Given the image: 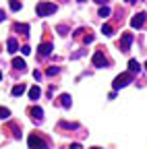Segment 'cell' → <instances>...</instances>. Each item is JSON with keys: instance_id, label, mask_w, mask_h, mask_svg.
<instances>
[{"instance_id": "6da1fadb", "label": "cell", "mask_w": 147, "mask_h": 149, "mask_svg": "<svg viewBox=\"0 0 147 149\" xmlns=\"http://www.w3.org/2000/svg\"><path fill=\"white\" fill-rule=\"evenodd\" d=\"M58 10L56 4H52V2H38V6H35V13H38V17H50Z\"/></svg>"}, {"instance_id": "7a4b0ae2", "label": "cell", "mask_w": 147, "mask_h": 149, "mask_svg": "<svg viewBox=\"0 0 147 149\" xmlns=\"http://www.w3.org/2000/svg\"><path fill=\"white\" fill-rule=\"evenodd\" d=\"M133 81V74L131 72H122V74H118V77L114 79V91H118V89H122V87H126L128 83H131Z\"/></svg>"}, {"instance_id": "3957f363", "label": "cell", "mask_w": 147, "mask_h": 149, "mask_svg": "<svg viewBox=\"0 0 147 149\" xmlns=\"http://www.w3.org/2000/svg\"><path fill=\"white\" fill-rule=\"evenodd\" d=\"M27 145H29L31 149H48V143H46L42 137H38V135H31V137L27 139Z\"/></svg>"}, {"instance_id": "277c9868", "label": "cell", "mask_w": 147, "mask_h": 149, "mask_svg": "<svg viewBox=\"0 0 147 149\" xmlns=\"http://www.w3.org/2000/svg\"><path fill=\"white\" fill-rule=\"evenodd\" d=\"M131 44H133V33H124L120 37V42H118L120 52H128V50H131Z\"/></svg>"}, {"instance_id": "5b68a950", "label": "cell", "mask_w": 147, "mask_h": 149, "mask_svg": "<svg viewBox=\"0 0 147 149\" xmlns=\"http://www.w3.org/2000/svg\"><path fill=\"white\" fill-rule=\"evenodd\" d=\"M91 62H93V66H98V68H106L108 66V58L104 56V52H95L93 58H91Z\"/></svg>"}, {"instance_id": "8992f818", "label": "cell", "mask_w": 147, "mask_h": 149, "mask_svg": "<svg viewBox=\"0 0 147 149\" xmlns=\"http://www.w3.org/2000/svg\"><path fill=\"white\" fill-rule=\"evenodd\" d=\"M143 23H145V13H137V15L131 19V27H133V29H141Z\"/></svg>"}, {"instance_id": "52a82bcc", "label": "cell", "mask_w": 147, "mask_h": 149, "mask_svg": "<svg viewBox=\"0 0 147 149\" xmlns=\"http://www.w3.org/2000/svg\"><path fill=\"white\" fill-rule=\"evenodd\" d=\"M52 44H42L40 48H38V56H40V58H48V56L52 54Z\"/></svg>"}, {"instance_id": "ba28073f", "label": "cell", "mask_w": 147, "mask_h": 149, "mask_svg": "<svg viewBox=\"0 0 147 149\" xmlns=\"http://www.w3.org/2000/svg\"><path fill=\"white\" fill-rule=\"evenodd\" d=\"M42 97V89L38 87V85H35V87H31L29 89V100H33V102H38Z\"/></svg>"}, {"instance_id": "9c48e42d", "label": "cell", "mask_w": 147, "mask_h": 149, "mask_svg": "<svg viewBox=\"0 0 147 149\" xmlns=\"http://www.w3.org/2000/svg\"><path fill=\"white\" fill-rule=\"evenodd\" d=\"M13 66H15L17 70H21V72H25V70H27V64H25V60H23V58H13Z\"/></svg>"}, {"instance_id": "30bf717a", "label": "cell", "mask_w": 147, "mask_h": 149, "mask_svg": "<svg viewBox=\"0 0 147 149\" xmlns=\"http://www.w3.org/2000/svg\"><path fill=\"white\" fill-rule=\"evenodd\" d=\"M128 72H131V74H139L141 72V64L137 60H128Z\"/></svg>"}, {"instance_id": "8fae6325", "label": "cell", "mask_w": 147, "mask_h": 149, "mask_svg": "<svg viewBox=\"0 0 147 149\" xmlns=\"http://www.w3.org/2000/svg\"><path fill=\"white\" fill-rule=\"evenodd\" d=\"M31 118L38 120V122H42V118H44V110H42V108H31Z\"/></svg>"}, {"instance_id": "7c38bea8", "label": "cell", "mask_w": 147, "mask_h": 149, "mask_svg": "<svg viewBox=\"0 0 147 149\" xmlns=\"http://www.w3.org/2000/svg\"><path fill=\"white\" fill-rule=\"evenodd\" d=\"M6 48H8V52H10V54H15L17 50H19V44H17V40H15V37H10V40L6 42Z\"/></svg>"}, {"instance_id": "4fadbf2b", "label": "cell", "mask_w": 147, "mask_h": 149, "mask_svg": "<svg viewBox=\"0 0 147 149\" xmlns=\"http://www.w3.org/2000/svg\"><path fill=\"white\" fill-rule=\"evenodd\" d=\"M10 93H13L15 97H19V95H23V93H25V85H23V83H21V85H15Z\"/></svg>"}, {"instance_id": "5bb4252c", "label": "cell", "mask_w": 147, "mask_h": 149, "mask_svg": "<svg viewBox=\"0 0 147 149\" xmlns=\"http://www.w3.org/2000/svg\"><path fill=\"white\" fill-rule=\"evenodd\" d=\"M60 104H62L64 108H70L72 100H70V95H68V93H62V95H60Z\"/></svg>"}, {"instance_id": "9a60e30c", "label": "cell", "mask_w": 147, "mask_h": 149, "mask_svg": "<svg viewBox=\"0 0 147 149\" xmlns=\"http://www.w3.org/2000/svg\"><path fill=\"white\" fill-rule=\"evenodd\" d=\"M15 29L19 31V33H23V35H29V25H27V23H23V25L19 23V25H17Z\"/></svg>"}, {"instance_id": "2e32d148", "label": "cell", "mask_w": 147, "mask_h": 149, "mask_svg": "<svg viewBox=\"0 0 147 149\" xmlns=\"http://www.w3.org/2000/svg\"><path fill=\"white\" fill-rule=\"evenodd\" d=\"M10 118V110L8 108H0V120H8Z\"/></svg>"}, {"instance_id": "e0dca14e", "label": "cell", "mask_w": 147, "mask_h": 149, "mask_svg": "<svg viewBox=\"0 0 147 149\" xmlns=\"http://www.w3.org/2000/svg\"><path fill=\"white\" fill-rule=\"evenodd\" d=\"M112 31H114V29H112V25H108V23H104V25H102V33H104V35H108V37H110V35H112Z\"/></svg>"}, {"instance_id": "ac0fdd59", "label": "cell", "mask_w": 147, "mask_h": 149, "mask_svg": "<svg viewBox=\"0 0 147 149\" xmlns=\"http://www.w3.org/2000/svg\"><path fill=\"white\" fill-rule=\"evenodd\" d=\"M110 13H112V10H110V6H102V8H100V17H102V19L110 17Z\"/></svg>"}, {"instance_id": "d6986e66", "label": "cell", "mask_w": 147, "mask_h": 149, "mask_svg": "<svg viewBox=\"0 0 147 149\" xmlns=\"http://www.w3.org/2000/svg\"><path fill=\"white\" fill-rule=\"evenodd\" d=\"M10 10H21V2H19V0H10Z\"/></svg>"}, {"instance_id": "ffe728a7", "label": "cell", "mask_w": 147, "mask_h": 149, "mask_svg": "<svg viewBox=\"0 0 147 149\" xmlns=\"http://www.w3.org/2000/svg\"><path fill=\"white\" fill-rule=\"evenodd\" d=\"M58 72H60L58 66H50V68H48V74H50V77H54V74H58Z\"/></svg>"}, {"instance_id": "44dd1931", "label": "cell", "mask_w": 147, "mask_h": 149, "mask_svg": "<svg viewBox=\"0 0 147 149\" xmlns=\"http://www.w3.org/2000/svg\"><path fill=\"white\" fill-rule=\"evenodd\" d=\"M56 29H58V33H60V35H66V33H68V29H66L64 25H58Z\"/></svg>"}, {"instance_id": "7402d4cb", "label": "cell", "mask_w": 147, "mask_h": 149, "mask_svg": "<svg viewBox=\"0 0 147 149\" xmlns=\"http://www.w3.org/2000/svg\"><path fill=\"white\" fill-rule=\"evenodd\" d=\"M21 52H23L25 56H29V54H31V48H29V46H23V48H21Z\"/></svg>"}, {"instance_id": "603a6c76", "label": "cell", "mask_w": 147, "mask_h": 149, "mask_svg": "<svg viewBox=\"0 0 147 149\" xmlns=\"http://www.w3.org/2000/svg\"><path fill=\"white\" fill-rule=\"evenodd\" d=\"M33 77H35V81H40L42 79V72L40 70H33Z\"/></svg>"}, {"instance_id": "cb8c5ba5", "label": "cell", "mask_w": 147, "mask_h": 149, "mask_svg": "<svg viewBox=\"0 0 147 149\" xmlns=\"http://www.w3.org/2000/svg\"><path fill=\"white\" fill-rule=\"evenodd\" d=\"M62 126H64V128H77L79 124H68V122H62Z\"/></svg>"}, {"instance_id": "d4e9b609", "label": "cell", "mask_w": 147, "mask_h": 149, "mask_svg": "<svg viewBox=\"0 0 147 149\" xmlns=\"http://www.w3.org/2000/svg\"><path fill=\"white\" fill-rule=\"evenodd\" d=\"M93 42V35H85V44H91Z\"/></svg>"}, {"instance_id": "484cf974", "label": "cell", "mask_w": 147, "mask_h": 149, "mask_svg": "<svg viewBox=\"0 0 147 149\" xmlns=\"http://www.w3.org/2000/svg\"><path fill=\"white\" fill-rule=\"evenodd\" d=\"M2 21H4V10L0 8V23H2Z\"/></svg>"}, {"instance_id": "4316f807", "label": "cell", "mask_w": 147, "mask_h": 149, "mask_svg": "<svg viewBox=\"0 0 147 149\" xmlns=\"http://www.w3.org/2000/svg\"><path fill=\"white\" fill-rule=\"evenodd\" d=\"M126 2H128V4H135V2H137V0H126Z\"/></svg>"}, {"instance_id": "83f0119b", "label": "cell", "mask_w": 147, "mask_h": 149, "mask_svg": "<svg viewBox=\"0 0 147 149\" xmlns=\"http://www.w3.org/2000/svg\"><path fill=\"white\" fill-rule=\"evenodd\" d=\"M0 81H2V72H0Z\"/></svg>"}, {"instance_id": "f1b7e54d", "label": "cell", "mask_w": 147, "mask_h": 149, "mask_svg": "<svg viewBox=\"0 0 147 149\" xmlns=\"http://www.w3.org/2000/svg\"><path fill=\"white\" fill-rule=\"evenodd\" d=\"M145 70H147V62H145Z\"/></svg>"}]
</instances>
